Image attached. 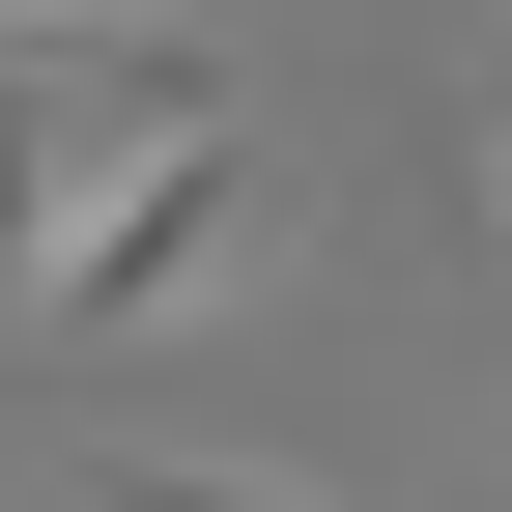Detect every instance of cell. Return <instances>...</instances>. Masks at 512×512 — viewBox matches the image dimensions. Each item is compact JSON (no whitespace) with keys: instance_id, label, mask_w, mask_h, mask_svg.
Wrapping results in <instances>:
<instances>
[{"instance_id":"cell-4","label":"cell","mask_w":512,"mask_h":512,"mask_svg":"<svg viewBox=\"0 0 512 512\" xmlns=\"http://www.w3.org/2000/svg\"><path fill=\"white\" fill-rule=\"evenodd\" d=\"M29 29H114V0H0V57H29Z\"/></svg>"},{"instance_id":"cell-2","label":"cell","mask_w":512,"mask_h":512,"mask_svg":"<svg viewBox=\"0 0 512 512\" xmlns=\"http://www.w3.org/2000/svg\"><path fill=\"white\" fill-rule=\"evenodd\" d=\"M86 512H313V484H256V456H86Z\"/></svg>"},{"instance_id":"cell-3","label":"cell","mask_w":512,"mask_h":512,"mask_svg":"<svg viewBox=\"0 0 512 512\" xmlns=\"http://www.w3.org/2000/svg\"><path fill=\"white\" fill-rule=\"evenodd\" d=\"M484 228H512V29H484Z\"/></svg>"},{"instance_id":"cell-1","label":"cell","mask_w":512,"mask_h":512,"mask_svg":"<svg viewBox=\"0 0 512 512\" xmlns=\"http://www.w3.org/2000/svg\"><path fill=\"white\" fill-rule=\"evenodd\" d=\"M228 256H256V143H228V114H171V143H114L86 200H57V256H29V342H171Z\"/></svg>"}]
</instances>
